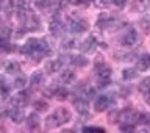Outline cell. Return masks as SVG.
<instances>
[{"label": "cell", "mask_w": 150, "mask_h": 133, "mask_svg": "<svg viewBox=\"0 0 150 133\" xmlns=\"http://www.w3.org/2000/svg\"><path fill=\"white\" fill-rule=\"evenodd\" d=\"M9 117L13 119V122H16V124H21V122L23 121V115H22V110L21 107H13L9 108Z\"/></svg>", "instance_id": "10"}, {"label": "cell", "mask_w": 150, "mask_h": 133, "mask_svg": "<svg viewBox=\"0 0 150 133\" xmlns=\"http://www.w3.org/2000/svg\"><path fill=\"white\" fill-rule=\"evenodd\" d=\"M8 74H19V70H21V64L17 63V61H9L6 63V68H5Z\"/></svg>", "instance_id": "17"}, {"label": "cell", "mask_w": 150, "mask_h": 133, "mask_svg": "<svg viewBox=\"0 0 150 133\" xmlns=\"http://www.w3.org/2000/svg\"><path fill=\"white\" fill-rule=\"evenodd\" d=\"M136 42H138V33H136V30H133V28H130L128 33H125V35L120 38V44L127 46V47L134 46Z\"/></svg>", "instance_id": "4"}, {"label": "cell", "mask_w": 150, "mask_h": 133, "mask_svg": "<svg viewBox=\"0 0 150 133\" xmlns=\"http://www.w3.org/2000/svg\"><path fill=\"white\" fill-rule=\"evenodd\" d=\"M61 68H63V61L61 60H52V61H49V63L45 64V70L49 74L58 72V70H61Z\"/></svg>", "instance_id": "12"}, {"label": "cell", "mask_w": 150, "mask_h": 133, "mask_svg": "<svg viewBox=\"0 0 150 133\" xmlns=\"http://www.w3.org/2000/svg\"><path fill=\"white\" fill-rule=\"evenodd\" d=\"M144 99H145V102H147V103H149V105H150V91L144 94Z\"/></svg>", "instance_id": "33"}, {"label": "cell", "mask_w": 150, "mask_h": 133, "mask_svg": "<svg viewBox=\"0 0 150 133\" xmlns=\"http://www.w3.org/2000/svg\"><path fill=\"white\" fill-rule=\"evenodd\" d=\"M69 61H70L74 66H77V68H83V66L88 64V60L83 58V56H70Z\"/></svg>", "instance_id": "19"}, {"label": "cell", "mask_w": 150, "mask_h": 133, "mask_svg": "<svg viewBox=\"0 0 150 133\" xmlns=\"http://www.w3.org/2000/svg\"><path fill=\"white\" fill-rule=\"evenodd\" d=\"M139 9H147L150 8V0H139Z\"/></svg>", "instance_id": "30"}, {"label": "cell", "mask_w": 150, "mask_h": 133, "mask_svg": "<svg viewBox=\"0 0 150 133\" xmlns=\"http://www.w3.org/2000/svg\"><path fill=\"white\" fill-rule=\"evenodd\" d=\"M88 28H89V25L86 23V21H83V19H75V21H72L69 25V30L72 33H75V35H80V33L86 31Z\"/></svg>", "instance_id": "2"}, {"label": "cell", "mask_w": 150, "mask_h": 133, "mask_svg": "<svg viewBox=\"0 0 150 133\" xmlns=\"http://www.w3.org/2000/svg\"><path fill=\"white\" fill-rule=\"evenodd\" d=\"M120 130L122 132H133L134 130V124H131V122H124V124L120 125Z\"/></svg>", "instance_id": "26"}, {"label": "cell", "mask_w": 150, "mask_h": 133, "mask_svg": "<svg viewBox=\"0 0 150 133\" xmlns=\"http://www.w3.org/2000/svg\"><path fill=\"white\" fill-rule=\"evenodd\" d=\"M97 85L98 86H108L110 85V77H98Z\"/></svg>", "instance_id": "27"}, {"label": "cell", "mask_w": 150, "mask_h": 133, "mask_svg": "<svg viewBox=\"0 0 150 133\" xmlns=\"http://www.w3.org/2000/svg\"><path fill=\"white\" fill-rule=\"evenodd\" d=\"M42 82H44V74H42L41 70H36V72L31 74L30 83L33 85V86H39V85H42Z\"/></svg>", "instance_id": "15"}, {"label": "cell", "mask_w": 150, "mask_h": 133, "mask_svg": "<svg viewBox=\"0 0 150 133\" xmlns=\"http://www.w3.org/2000/svg\"><path fill=\"white\" fill-rule=\"evenodd\" d=\"M114 2V5L116 6H119V8H122V6H125L127 5V0H112Z\"/></svg>", "instance_id": "32"}, {"label": "cell", "mask_w": 150, "mask_h": 133, "mask_svg": "<svg viewBox=\"0 0 150 133\" xmlns=\"http://www.w3.org/2000/svg\"><path fill=\"white\" fill-rule=\"evenodd\" d=\"M72 119V115L67 108H56L53 111V115H50L49 117L45 119V129L47 130H52V129H56L59 125H64Z\"/></svg>", "instance_id": "1"}, {"label": "cell", "mask_w": 150, "mask_h": 133, "mask_svg": "<svg viewBox=\"0 0 150 133\" xmlns=\"http://www.w3.org/2000/svg\"><path fill=\"white\" fill-rule=\"evenodd\" d=\"M139 27H141V30H142V31L145 33V35H149V33H150V17H144V19H141Z\"/></svg>", "instance_id": "21"}, {"label": "cell", "mask_w": 150, "mask_h": 133, "mask_svg": "<svg viewBox=\"0 0 150 133\" xmlns=\"http://www.w3.org/2000/svg\"><path fill=\"white\" fill-rule=\"evenodd\" d=\"M110 16L108 14H100L98 16V21H97V27L98 28H108V25H110Z\"/></svg>", "instance_id": "18"}, {"label": "cell", "mask_w": 150, "mask_h": 133, "mask_svg": "<svg viewBox=\"0 0 150 133\" xmlns=\"http://www.w3.org/2000/svg\"><path fill=\"white\" fill-rule=\"evenodd\" d=\"M49 28H50V33H52V35H55V36H58L59 33L63 31V22H61V19H59L58 14H56V16L53 17V21L50 22Z\"/></svg>", "instance_id": "9"}, {"label": "cell", "mask_w": 150, "mask_h": 133, "mask_svg": "<svg viewBox=\"0 0 150 133\" xmlns=\"http://www.w3.org/2000/svg\"><path fill=\"white\" fill-rule=\"evenodd\" d=\"M27 127L33 132L39 130V116H38L36 113H31V115L27 117Z\"/></svg>", "instance_id": "11"}, {"label": "cell", "mask_w": 150, "mask_h": 133, "mask_svg": "<svg viewBox=\"0 0 150 133\" xmlns=\"http://www.w3.org/2000/svg\"><path fill=\"white\" fill-rule=\"evenodd\" d=\"M6 2H8V0H0V9H3V8H5Z\"/></svg>", "instance_id": "34"}, {"label": "cell", "mask_w": 150, "mask_h": 133, "mask_svg": "<svg viewBox=\"0 0 150 133\" xmlns=\"http://www.w3.org/2000/svg\"><path fill=\"white\" fill-rule=\"evenodd\" d=\"M23 25H25L27 30H38V28L41 27V21L33 13H28L27 17L23 19Z\"/></svg>", "instance_id": "3"}, {"label": "cell", "mask_w": 150, "mask_h": 133, "mask_svg": "<svg viewBox=\"0 0 150 133\" xmlns=\"http://www.w3.org/2000/svg\"><path fill=\"white\" fill-rule=\"evenodd\" d=\"M96 47H97V42L94 39V36H89L83 41V44L80 46V49H81L83 53H92V52L96 50Z\"/></svg>", "instance_id": "7"}, {"label": "cell", "mask_w": 150, "mask_h": 133, "mask_svg": "<svg viewBox=\"0 0 150 133\" xmlns=\"http://www.w3.org/2000/svg\"><path fill=\"white\" fill-rule=\"evenodd\" d=\"M74 105H75V108H77V111L80 113V115H83V116H88V115H89V103H88V99L78 97L77 100L74 102Z\"/></svg>", "instance_id": "6"}, {"label": "cell", "mask_w": 150, "mask_h": 133, "mask_svg": "<svg viewBox=\"0 0 150 133\" xmlns=\"http://www.w3.org/2000/svg\"><path fill=\"white\" fill-rule=\"evenodd\" d=\"M110 105H111V99L108 96H100L94 103V108H96V111H105Z\"/></svg>", "instance_id": "8"}, {"label": "cell", "mask_w": 150, "mask_h": 133, "mask_svg": "<svg viewBox=\"0 0 150 133\" xmlns=\"http://www.w3.org/2000/svg\"><path fill=\"white\" fill-rule=\"evenodd\" d=\"M139 91L142 92V94H145V92H149V91H150V77L144 78L142 82L139 83Z\"/></svg>", "instance_id": "22"}, {"label": "cell", "mask_w": 150, "mask_h": 133, "mask_svg": "<svg viewBox=\"0 0 150 133\" xmlns=\"http://www.w3.org/2000/svg\"><path fill=\"white\" fill-rule=\"evenodd\" d=\"M94 2H96L97 6H106V5H110L112 0H94Z\"/></svg>", "instance_id": "31"}, {"label": "cell", "mask_w": 150, "mask_h": 133, "mask_svg": "<svg viewBox=\"0 0 150 133\" xmlns=\"http://www.w3.org/2000/svg\"><path fill=\"white\" fill-rule=\"evenodd\" d=\"M77 46V42H75L74 39H67L63 42V49H74V47Z\"/></svg>", "instance_id": "28"}, {"label": "cell", "mask_w": 150, "mask_h": 133, "mask_svg": "<svg viewBox=\"0 0 150 133\" xmlns=\"http://www.w3.org/2000/svg\"><path fill=\"white\" fill-rule=\"evenodd\" d=\"M150 68V56L141 55L138 58V70H147Z\"/></svg>", "instance_id": "14"}, {"label": "cell", "mask_w": 150, "mask_h": 133, "mask_svg": "<svg viewBox=\"0 0 150 133\" xmlns=\"http://www.w3.org/2000/svg\"><path fill=\"white\" fill-rule=\"evenodd\" d=\"M67 96H69V91L64 86H59V88L53 89V97H56L58 100H64V99H67Z\"/></svg>", "instance_id": "16"}, {"label": "cell", "mask_w": 150, "mask_h": 133, "mask_svg": "<svg viewBox=\"0 0 150 133\" xmlns=\"http://www.w3.org/2000/svg\"><path fill=\"white\" fill-rule=\"evenodd\" d=\"M84 132H105V129H103V127H92V125H89V127H84L83 129Z\"/></svg>", "instance_id": "29"}, {"label": "cell", "mask_w": 150, "mask_h": 133, "mask_svg": "<svg viewBox=\"0 0 150 133\" xmlns=\"http://www.w3.org/2000/svg\"><path fill=\"white\" fill-rule=\"evenodd\" d=\"M125 80H133L136 78V75H138V69H133V68H128V69H124V72H122Z\"/></svg>", "instance_id": "20"}, {"label": "cell", "mask_w": 150, "mask_h": 133, "mask_svg": "<svg viewBox=\"0 0 150 133\" xmlns=\"http://www.w3.org/2000/svg\"><path fill=\"white\" fill-rule=\"evenodd\" d=\"M119 115H120V111H117V110H112V111H110V115H108V122H110V124L119 122Z\"/></svg>", "instance_id": "24"}, {"label": "cell", "mask_w": 150, "mask_h": 133, "mask_svg": "<svg viewBox=\"0 0 150 133\" xmlns=\"http://www.w3.org/2000/svg\"><path fill=\"white\" fill-rule=\"evenodd\" d=\"M35 108H36V111H47V108H49V103H47L45 100H36L35 102Z\"/></svg>", "instance_id": "23"}, {"label": "cell", "mask_w": 150, "mask_h": 133, "mask_svg": "<svg viewBox=\"0 0 150 133\" xmlns=\"http://www.w3.org/2000/svg\"><path fill=\"white\" fill-rule=\"evenodd\" d=\"M75 78H77V74L74 72V70L70 69H66L63 74H61V82H63L64 85H69V83H74Z\"/></svg>", "instance_id": "13"}, {"label": "cell", "mask_w": 150, "mask_h": 133, "mask_svg": "<svg viewBox=\"0 0 150 133\" xmlns=\"http://www.w3.org/2000/svg\"><path fill=\"white\" fill-rule=\"evenodd\" d=\"M25 85H27V78L23 77V75H19V77L14 80V88H19V89H21V88L25 86Z\"/></svg>", "instance_id": "25"}, {"label": "cell", "mask_w": 150, "mask_h": 133, "mask_svg": "<svg viewBox=\"0 0 150 133\" xmlns=\"http://www.w3.org/2000/svg\"><path fill=\"white\" fill-rule=\"evenodd\" d=\"M138 115H139V113H136L134 110H131V108H127V110L120 111V115H119V121H124V122H131V124H136V119H138Z\"/></svg>", "instance_id": "5"}]
</instances>
